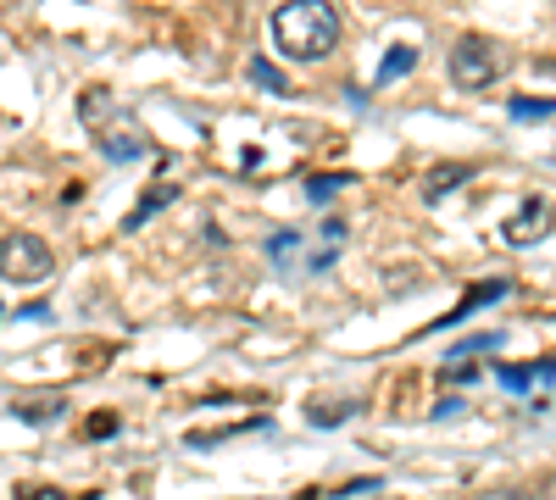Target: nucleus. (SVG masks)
I'll list each match as a JSON object with an SVG mask.
<instances>
[{
  "label": "nucleus",
  "instance_id": "obj_1",
  "mask_svg": "<svg viewBox=\"0 0 556 500\" xmlns=\"http://www.w3.org/2000/svg\"><path fill=\"white\" fill-rule=\"evenodd\" d=\"M273 44L290 62H329L340 44V12L329 0H285L273 12Z\"/></svg>",
  "mask_w": 556,
  "mask_h": 500
},
{
  "label": "nucleus",
  "instance_id": "obj_2",
  "mask_svg": "<svg viewBox=\"0 0 556 500\" xmlns=\"http://www.w3.org/2000/svg\"><path fill=\"white\" fill-rule=\"evenodd\" d=\"M51 245H45L39 234H7L0 240V279L7 284H39V279H51Z\"/></svg>",
  "mask_w": 556,
  "mask_h": 500
},
{
  "label": "nucleus",
  "instance_id": "obj_3",
  "mask_svg": "<svg viewBox=\"0 0 556 500\" xmlns=\"http://www.w3.org/2000/svg\"><path fill=\"white\" fill-rule=\"evenodd\" d=\"M501 78V56H495V44L468 34V39H456V51H451V84L456 89H490Z\"/></svg>",
  "mask_w": 556,
  "mask_h": 500
},
{
  "label": "nucleus",
  "instance_id": "obj_4",
  "mask_svg": "<svg viewBox=\"0 0 556 500\" xmlns=\"http://www.w3.org/2000/svg\"><path fill=\"white\" fill-rule=\"evenodd\" d=\"M551 229H556V206H551V201H523L518 217L501 222V240L518 245V251H529V245H540Z\"/></svg>",
  "mask_w": 556,
  "mask_h": 500
},
{
  "label": "nucleus",
  "instance_id": "obj_5",
  "mask_svg": "<svg viewBox=\"0 0 556 500\" xmlns=\"http://www.w3.org/2000/svg\"><path fill=\"white\" fill-rule=\"evenodd\" d=\"M96 145H101V156H112V162H134V156H146V133H139V123H96Z\"/></svg>",
  "mask_w": 556,
  "mask_h": 500
},
{
  "label": "nucleus",
  "instance_id": "obj_6",
  "mask_svg": "<svg viewBox=\"0 0 556 500\" xmlns=\"http://www.w3.org/2000/svg\"><path fill=\"white\" fill-rule=\"evenodd\" d=\"M456 184H468V167H462V162H440L429 178H424V195L429 201H440L445 190H456Z\"/></svg>",
  "mask_w": 556,
  "mask_h": 500
},
{
  "label": "nucleus",
  "instance_id": "obj_7",
  "mask_svg": "<svg viewBox=\"0 0 556 500\" xmlns=\"http://www.w3.org/2000/svg\"><path fill=\"white\" fill-rule=\"evenodd\" d=\"M417 67V51H412V44H395V51L379 62V84H395L401 73H412Z\"/></svg>",
  "mask_w": 556,
  "mask_h": 500
},
{
  "label": "nucleus",
  "instance_id": "obj_8",
  "mask_svg": "<svg viewBox=\"0 0 556 500\" xmlns=\"http://www.w3.org/2000/svg\"><path fill=\"white\" fill-rule=\"evenodd\" d=\"M356 184V172H329V178H312V201H329V195H340V190H351Z\"/></svg>",
  "mask_w": 556,
  "mask_h": 500
},
{
  "label": "nucleus",
  "instance_id": "obj_9",
  "mask_svg": "<svg viewBox=\"0 0 556 500\" xmlns=\"http://www.w3.org/2000/svg\"><path fill=\"white\" fill-rule=\"evenodd\" d=\"M551 379V368H540V373H529V368H501V384L506 389H534V384H545Z\"/></svg>",
  "mask_w": 556,
  "mask_h": 500
},
{
  "label": "nucleus",
  "instance_id": "obj_10",
  "mask_svg": "<svg viewBox=\"0 0 556 500\" xmlns=\"http://www.w3.org/2000/svg\"><path fill=\"white\" fill-rule=\"evenodd\" d=\"M251 78H256L262 89H273V95H290V78L278 73V67H267V62H251Z\"/></svg>",
  "mask_w": 556,
  "mask_h": 500
},
{
  "label": "nucleus",
  "instance_id": "obj_11",
  "mask_svg": "<svg viewBox=\"0 0 556 500\" xmlns=\"http://www.w3.org/2000/svg\"><path fill=\"white\" fill-rule=\"evenodd\" d=\"M78 112H84V117H106V112H112V95H106V89H84Z\"/></svg>",
  "mask_w": 556,
  "mask_h": 500
},
{
  "label": "nucleus",
  "instance_id": "obj_12",
  "mask_svg": "<svg viewBox=\"0 0 556 500\" xmlns=\"http://www.w3.org/2000/svg\"><path fill=\"white\" fill-rule=\"evenodd\" d=\"M551 112H556L551 101H513V117H518V123H529V117H551Z\"/></svg>",
  "mask_w": 556,
  "mask_h": 500
},
{
  "label": "nucleus",
  "instance_id": "obj_13",
  "mask_svg": "<svg viewBox=\"0 0 556 500\" xmlns=\"http://www.w3.org/2000/svg\"><path fill=\"white\" fill-rule=\"evenodd\" d=\"M167 201H173V190H151V195H146V201H139V211H134V217H128V222H146V217H151V211H156V206H167Z\"/></svg>",
  "mask_w": 556,
  "mask_h": 500
},
{
  "label": "nucleus",
  "instance_id": "obj_14",
  "mask_svg": "<svg viewBox=\"0 0 556 500\" xmlns=\"http://www.w3.org/2000/svg\"><path fill=\"white\" fill-rule=\"evenodd\" d=\"M112 428H117V418H112V412H96V418L84 423V439H106Z\"/></svg>",
  "mask_w": 556,
  "mask_h": 500
},
{
  "label": "nucleus",
  "instance_id": "obj_15",
  "mask_svg": "<svg viewBox=\"0 0 556 500\" xmlns=\"http://www.w3.org/2000/svg\"><path fill=\"white\" fill-rule=\"evenodd\" d=\"M17 500H67V495L51 484H17Z\"/></svg>",
  "mask_w": 556,
  "mask_h": 500
},
{
  "label": "nucleus",
  "instance_id": "obj_16",
  "mask_svg": "<svg viewBox=\"0 0 556 500\" xmlns=\"http://www.w3.org/2000/svg\"><path fill=\"white\" fill-rule=\"evenodd\" d=\"M23 418H34V423H45V418H62V395H51L45 406H23Z\"/></svg>",
  "mask_w": 556,
  "mask_h": 500
},
{
  "label": "nucleus",
  "instance_id": "obj_17",
  "mask_svg": "<svg viewBox=\"0 0 556 500\" xmlns=\"http://www.w3.org/2000/svg\"><path fill=\"white\" fill-rule=\"evenodd\" d=\"M345 412H351V406H312L306 418H312V423H340Z\"/></svg>",
  "mask_w": 556,
  "mask_h": 500
}]
</instances>
